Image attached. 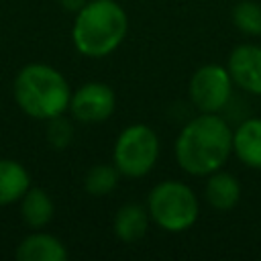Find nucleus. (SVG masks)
Wrapping results in <instances>:
<instances>
[{
	"label": "nucleus",
	"mask_w": 261,
	"mask_h": 261,
	"mask_svg": "<svg viewBox=\"0 0 261 261\" xmlns=\"http://www.w3.org/2000/svg\"><path fill=\"white\" fill-rule=\"evenodd\" d=\"M173 155L181 171L206 177L224 167L232 155V128L218 112H200L175 137Z\"/></svg>",
	"instance_id": "1"
},
{
	"label": "nucleus",
	"mask_w": 261,
	"mask_h": 261,
	"mask_svg": "<svg viewBox=\"0 0 261 261\" xmlns=\"http://www.w3.org/2000/svg\"><path fill=\"white\" fill-rule=\"evenodd\" d=\"M126 33L128 16L116 0H88L75 12L71 41L84 57L100 59L114 53Z\"/></svg>",
	"instance_id": "2"
},
{
	"label": "nucleus",
	"mask_w": 261,
	"mask_h": 261,
	"mask_svg": "<svg viewBox=\"0 0 261 261\" xmlns=\"http://www.w3.org/2000/svg\"><path fill=\"white\" fill-rule=\"evenodd\" d=\"M14 100L18 108L37 120L65 114L71 100L69 82L61 71L47 63H29L14 77Z\"/></svg>",
	"instance_id": "3"
},
{
	"label": "nucleus",
	"mask_w": 261,
	"mask_h": 261,
	"mask_svg": "<svg viewBox=\"0 0 261 261\" xmlns=\"http://www.w3.org/2000/svg\"><path fill=\"white\" fill-rule=\"evenodd\" d=\"M151 222L165 232H184L192 228L200 216L196 192L179 179H163L155 184L147 196Z\"/></svg>",
	"instance_id": "4"
},
{
	"label": "nucleus",
	"mask_w": 261,
	"mask_h": 261,
	"mask_svg": "<svg viewBox=\"0 0 261 261\" xmlns=\"http://www.w3.org/2000/svg\"><path fill=\"white\" fill-rule=\"evenodd\" d=\"M157 159H159V137L149 124L135 122L118 133L112 149V163L116 165L122 177L139 179L149 175Z\"/></svg>",
	"instance_id": "5"
},
{
	"label": "nucleus",
	"mask_w": 261,
	"mask_h": 261,
	"mask_svg": "<svg viewBox=\"0 0 261 261\" xmlns=\"http://www.w3.org/2000/svg\"><path fill=\"white\" fill-rule=\"evenodd\" d=\"M232 77L226 65L204 63L188 82V98L200 112H220L232 98Z\"/></svg>",
	"instance_id": "6"
},
{
	"label": "nucleus",
	"mask_w": 261,
	"mask_h": 261,
	"mask_svg": "<svg viewBox=\"0 0 261 261\" xmlns=\"http://www.w3.org/2000/svg\"><path fill=\"white\" fill-rule=\"evenodd\" d=\"M116 108V94L104 82H88L71 92L69 112L80 122H104L112 116Z\"/></svg>",
	"instance_id": "7"
},
{
	"label": "nucleus",
	"mask_w": 261,
	"mask_h": 261,
	"mask_svg": "<svg viewBox=\"0 0 261 261\" xmlns=\"http://www.w3.org/2000/svg\"><path fill=\"white\" fill-rule=\"evenodd\" d=\"M226 69L237 88L247 94L261 96V45L239 43L228 53Z\"/></svg>",
	"instance_id": "8"
},
{
	"label": "nucleus",
	"mask_w": 261,
	"mask_h": 261,
	"mask_svg": "<svg viewBox=\"0 0 261 261\" xmlns=\"http://www.w3.org/2000/svg\"><path fill=\"white\" fill-rule=\"evenodd\" d=\"M241 194H243V186H241V181H239V177L234 173H228V171L218 169V171L206 175L204 200L216 212H228V210H232L239 204Z\"/></svg>",
	"instance_id": "9"
},
{
	"label": "nucleus",
	"mask_w": 261,
	"mask_h": 261,
	"mask_svg": "<svg viewBox=\"0 0 261 261\" xmlns=\"http://www.w3.org/2000/svg\"><path fill=\"white\" fill-rule=\"evenodd\" d=\"M232 155L251 169H261V118L251 116L232 128Z\"/></svg>",
	"instance_id": "10"
},
{
	"label": "nucleus",
	"mask_w": 261,
	"mask_h": 261,
	"mask_svg": "<svg viewBox=\"0 0 261 261\" xmlns=\"http://www.w3.org/2000/svg\"><path fill=\"white\" fill-rule=\"evenodd\" d=\"M149 222L151 216L147 206L137 202H126L116 210L112 220V230L116 239H120L122 243H137L147 234Z\"/></svg>",
	"instance_id": "11"
},
{
	"label": "nucleus",
	"mask_w": 261,
	"mask_h": 261,
	"mask_svg": "<svg viewBox=\"0 0 261 261\" xmlns=\"http://www.w3.org/2000/svg\"><path fill=\"white\" fill-rule=\"evenodd\" d=\"M14 255L18 261H65L67 249L57 237L39 230L24 237Z\"/></svg>",
	"instance_id": "12"
},
{
	"label": "nucleus",
	"mask_w": 261,
	"mask_h": 261,
	"mask_svg": "<svg viewBox=\"0 0 261 261\" xmlns=\"http://www.w3.org/2000/svg\"><path fill=\"white\" fill-rule=\"evenodd\" d=\"M31 188V175L22 163L14 159H0V206L20 202Z\"/></svg>",
	"instance_id": "13"
},
{
	"label": "nucleus",
	"mask_w": 261,
	"mask_h": 261,
	"mask_svg": "<svg viewBox=\"0 0 261 261\" xmlns=\"http://www.w3.org/2000/svg\"><path fill=\"white\" fill-rule=\"evenodd\" d=\"M55 206L51 196L43 188H29L20 198V216L27 226L43 228L53 220Z\"/></svg>",
	"instance_id": "14"
},
{
	"label": "nucleus",
	"mask_w": 261,
	"mask_h": 261,
	"mask_svg": "<svg viewBox=\"0 0 261 261\" xmlns=\"http://www.w3.org/2000/svg\"><path fill=\"white\" fill-rule=\"evenodd\" d=\"M120 177L122 175L114 163H96L84 175V190L94 198H102L116 190Z\"/></svg>",
	"instance_id": "15"
},
{
	"label": "nucleus",
	"mask_w": 261,
	"mask_h": 261,
	"mask_svg": "<svg viewBox=\"0 0 261 261\" xmlns=\"http://www.w3.org/2000/svg\"><path fill=\"white\" fill-rule=\"evenodd\" d=\"M232 24L249 37H261V4L253 0H241L234 4L232 12Z\"/></svg>",
	"instance_id": "16"
},
{
	"label": "nucleus",
	"mask_w": 261,
	"mask_h": 261,
	"mask_svg": "<svg viewBox=\"0 0 261 261\" xmlns=\"http://www.w3.org/2000/svg\"><path fill=\"white\" fill-rule=\"evenodd\" d=\"M71 141H73V126L63 114L47 120V143L55 151L67 149Z\"/></svg>",
	"instance_id": "17"
},
{
	"label": "nucleus",
	"mask_w": 261,
	"mask_h": 261,
	"mask_svg": "<svg viewBox=\"0 0 261 261\" xmlns=\"http://www.w3.org/2000/svg\"><path fill=\"white\" fill-rule=\"evenodd\" d=\"M86 2H88V0H59L61 8H63V10H67V12H73V14H75V12H77Z\"/></svg>",
	"instance_id": "18"
}]
</instances>
